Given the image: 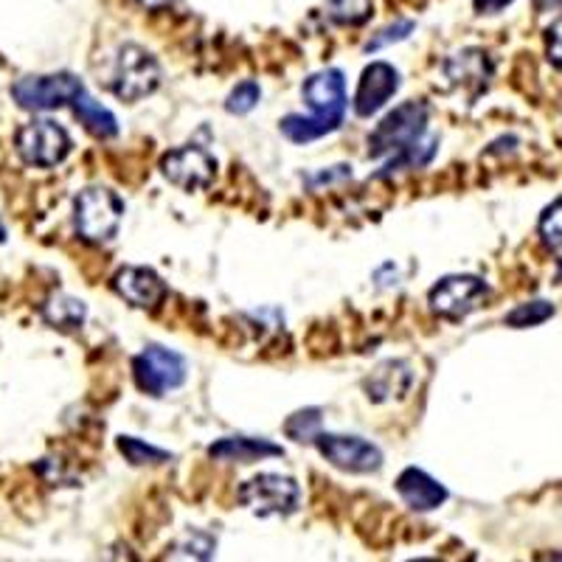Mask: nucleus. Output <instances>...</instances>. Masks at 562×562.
I'll list each match as a JSON object with an SVG mask.
<instances>
[{"label": "nucleus", "mask_w": 562, "mask_h": 562, "mask_svg": "<svg viewBox=\"0 0 562 562\" xmlns=\"http://www.w3.org/2000/svg\"><path fill=\"white\" fill-rule=\"evenodd\" d=\"M475 9H479L481 14H495V12H504L509 3H515V0H473Z\"/></svg>", "instance_id": "nucleus-30"}, {"label": "nucleus", "mask_w": 562, "mask_h": 562, "mask_svg": "<svg viewBox=\"0 0 562 562\" xmlns=\"http://www.w3.org/2000/svg\"><path fill=\"white\" fill-rule=\"evenodd\" d=\"M74 113L79 115V122L85 124V130L97 135V138H113V135L119 133L115 115L110 113L108 108H102L97 99H90L88 93H82V97L74 102Z\"/></svg>", "instance_id": "nucleus-19"}, {"label": "nucleus", "mask_w": 562, "mask_h": 562, "mask_svg": "<svg viewBox=\"0 0 562 562\" xmlns=\"http://www.w3.org/2000/svg\"><path fill=\"white\" fill-rule=\"evenodd\" d=\"M366 394L374 403H391V400H403L414 385V371L405 360H385L378 369L366 378Z\"/></svg>", "instance_id": "nucleus-16"}, {"label": "nucleus", "mask_w": 562, "mask_h": 562, "mask_svg": "<svg viewBox=\"0 0 562 562\" xmlns=\"http://www.w3.org/2000/svg\"><path fill=\"white\" fill-rule=\"evenodd\" d=\"M411 32H414V20H396L394 26H385L383 32H378L366 43V52H380L391 43H403Z\"/></svg>", "instance_id": "nucleus-28"}, {"label": "nucleus", "mask_w": 562, "mask_h": 562, "mask_svg": "<svg viewBox=\"0 0 562 562\" xmlns=\"http://www.w3.org/2000/svg\"><path fill=\"white\" fill-rule=\"evenodd\" d=\"M239 504L259 518H288L299 509L301 490L290 475L262 473L245 481L239 490Z\"/></svg>", "instance_id": "nucleus-3"}, {"label": "nucleus", "mask_w": 562, "mask_h": 562, "mask_svg": "<svg viewBox=\"0 0 562 562\" xmlns=\"http://www.w3.org/2000/svg\"><path fill=\"white\" fill-rule=\"evenodd\" d=\"M546 52H549V59L562 70V18L554 20L546 32Z\"/></svg>", "instance_id": "nucleus-29"}, {"label": "nucleus", "mask_w": 562, "mask_h": 562, "mask_svg": "<svg viewBox=\"0 0 562 562\" xmlns=\"http://www.w3.org/2000/svg\"><path fill=\"white\" fill-rule=\"evenodd\" d=\"M374 0H326V14L340 26H360L371 18Z\"/></svg>", "instance_id": "nucleus-22"}, {"label": "nucleus", "mask_w": 562, "mask_h": 562, "mask_svg": "<svg viewBox=\"0 0 562 562\" xmlns=\"http://www.w3.org/2000/svg\"><path fill=\"white\" fill-rule=\"evenodd\" d=\"M124 220L122 198L102 186H90L79 192L74 203V225L85 243H108L119 234Z\"/></svg>", "instance_id": "nucleus-1"}, {"label": "nucleus", "mask_w": 562, "mask_h": 562, "mask_svg": "<svg viewBox=\"0 0 562 562\" xmlns=\"http://www.w3.org/2000/svg\"><path fill=\"white\" fill-rule=\"evenodd\" d=\"M119 450H122L124 459L135 467L164 464V461L172 459V453L155 448V445H147V441L135 439V436H119Z\"/></svg>", "instance_id": "nucleus-23"}, {"label": "nucleus", "mask_w": 562, "mask_h": 562, "mask_svg": "<svg viewBox=\"0 0 562 562\" xmlns=\"http://www.w3.org/2000/svg\"><path fill=\"white\" fill-rule=\"evenodd\" d=\"M396 492L416 512H434L448 501V490L419 467H405L396 479Z\"/></svg>", "instance_id": "nucleus-15"}, {"label": "nucleus", "mask_w": 562, "mask_h": 562, "mask_svg": "<svg viewBox=\"0 0 562 562\" xmlns=\"http://www.w3.org/2000/svg\"><path fill=\"white\" fill-rule=\"evenodd\" d=\"M304 102L313 110V119L324 122L329 130H338L344 124L349 97H346V79L338 68H326L313 74L301 88Z\"/></svg>", "instance_id": "nucleus-10"}, {"label": "nucleus", "mask_w": 562, "mask_h": 562, "mask_svg": "<svg viewBox=\"0 0 562 562\" xmlns=\"http://www.w3.org/2000/svg\"><path fill=\"white\" fill-rule=\"evenodd\" d=\"M313 445L329 464L344 470V473L369 475L378 473L380 467H383V450L378 445H371L369 439H360V436L324 434L321 430Z\"/></svg>", "instance_id": "nucleus-9"}, {"label": "nucleus", "mask_w": 562, "mask_h": 562, "mask_svg": "<svg viewBox=\"0 0 562 562\" xmlns=\"http://www.w3.org/2000/svg\"><path fill=\"white\" fill-rule=\"evenodd\" d=\"M70 153V135L52 119H37V122L20 127L18 133V155L29 167L52 169L63 164Z\"/></svg>", "instance_id": "nucleus-8"}, {"label": "nucleus", "mask_w": 562, "mask_h": 562, "mask_svg": "<svg viewBox=\"0 0 562 562\" xmlns=\"http://www.w3.org/2000/svg\"><path fill=\"white\" fill-rule=\"evenodd\" d=\"M434 155H436V138H422V140H416L414 147L391 155V160L385 164L383 175L400 172V169L425 167V164H430V160H434Z\"/></svg>", "instance_id": "nucleus-21"}, {"label": "nucleus", "mask_w": 562, "mask_h": 562, "mask_svg": "<svg viewBox=\"0 0 562 562\" xmlns=\"http://www.w3.org/2000/svg\"><path fill=\"white\" fill-rule=\"evenodd\" d=\"M209 456L217 461H234V464H254V461L284 456V450H281V445H273L270 439H254V436H225V439L211 445Z\"/></svg>", "instance_id": "nucleus-17"}, {"label": "nucleus", "mask_w": 562, "mask_h": 562, "mask_svg": "<svg viewBox=\"0 0 562 562\" xmlns=\"http://www.w3.org/2000/svg\"><path fill=\"white\" fill-rule=\"evenodd\" d=\"M551 315H554V304H549V301H526L506 315L504 324L512 329H529V326L546 324Z\"/></svg>", "instance_id": "nucleus-24"}, {"label": "nucleus", "mask_w": 562, "mask_h": 562, "mask_svg": "<svg viewBox=\"0 0 562 562\" xmlns=\"http://www.w3.org/2000/svg\"><path fill=\"white\" fill-rule=\"evenodd\" d=\"M411 562H436V560H411Z\"/></svg>", "instance_id": "nucleus-33"}, {"label": "nucleus", "mask_w": 562, "mask_h": 562, "mask_svg": "<svg viewBox=\"0 0 562 562\" xmlns=\"http://www.w3.org/2000/svg\"><path fill=\"white\" fill-rule=\"evenodd\" d=\"M492 59L484 48H461L445 59V77L467 99L481 97L492 79Z\"/></svg>", "instance_id": "nucleus-12"}, {"label": "nucleus", "mask_w": 562, "mask_h": 562, "mask_svg": "<svg viewBox=\"0 0 562 562\" xmlns=\"http://www.w3.org/2000/svg\"><path fill=\"white\" fill-rule=\"evenodd\" d=\"M133 378L144 394L164 396L167 391L180 389L189 378V366L178 351L164 346H147L133 358Z\"/></svg>", "instance_id": "nucleus-5"}, {"label": "nucleus", "mask_w": 562, "mask_h": 562, "mask_svg": "<svg viewBox=\"0 0 562 562\" xmlns=\"http://www.w3.org/2000/svg\"><path fill=\"white\" fill-rule=\"evenodd\" d=\"M160 172H164L169 183L183 189V192H200V189H209L214 183L217 160L200 147H180L164 155Z\"/></svg>", "instance_id": "nucleus-11"}, {"label": "nucleus", "mask_w": 562, "mask_h": 562, "mask_svg": "<svg viewBox=\"0 0 562 562\" xmlns=\"http://www.w3.org/2000/svg\"><path fill=\"white\" fill-rule=\"evenodd\" d=\"M490 299V288H486V281L479 279V276H445L434 284L430 290L428 301L430 310L436 315L448 321H461L467 318L470 313L481 310Z\"/></svg>", "instance_id": "nucleus-6"}, {"label": "nucleus", "mask_w": 562, "mask_h": 562, "mask_svg": "<svg viewBox=\"0 0 562 562\" xmlns=\"http://www.w3.org/2000/svg\"><path fill=\"white\" fill-rule=\"evenodd\" d=\"M115 293L138 310H158L167 301V284L149 268H124L113 279Z\"/></svg>", "instance_id": "nucleus-14"}, {"label": "nucleus", "mask_w": 562, "mask_h": 562, "mask_svg": "<svg viewBox=\"0 0 562 562\" xmlns=\"http://www.w3.org/2000/svg\"><path fill=\"white\" fill-rule=\"evenodd\" d=\"M85 93L82 79L74 74H48V77H26L14 82L12 97L23 110H57L74 104Z\"/></svg>", "instance_id": "nucleus-7"}, {"label": "nucleus", "mask_w": 562, "mask_h": 562, "mask_svg": "<svg viewBox=\"0 0 562 562\" xmlns=\"http://www.w3.org/2000/svg\"><path fill=\"white\" fill-rule=\"evenodd\" d=\"M425 133H428V104L405 102L391 110L369 135V155L385 158V155L403 153L425 138Z\"/></svg>", "instance_id": "nucleus-2"}, {"label": "nucleus", "mask_w": 562, "mask_h": 562, "mask_svg": "<svg viewBox=\"0 0 562 562\" xmlns=\"http://www.w3.org/2000/svg\"><path fill=\"white\" fill-rule=\"evenodd\" d=\"M259 99H262V88H259L254 79H245V82H239L237 88L231 90L228 102H225V110L234 115H248L250 110L259 104Z\"/></svg>", "instance_id": "nucleus-26"}, {"label": "nucleus", "mask_w": 562, "mask_h": 562, "mask_svg": "<svg viewBox=\"0 0 562 562\" xmlns=\"http://www.w3.org/2000/svg\"><path fill=\"white\" fill-rule=\"evenodd\" d=\"M7 243V228H3V223H0V245Z\"/></svg>", "instance_id": "nucleus-32"}, {"label": "nucleus", "mask_w": 562, "mask_h": 562, "mask_svg": "<svg viewBox=\"0 0 562 562\" xmlns=\"http://www.w3.org/2000/svg\"><path fill=\"white\" fill-rule=\"evenodd\" d=\"M537 231H540V237H543V243L549 245V248L562 250V198L554 200V203L543 211Z\"/></svg>", "instance_id": "nucleus-27"}, {"label": "nucleus", "mask_w": 562, "mask_h": 562, "mask_svg": "<svg viewBox=\"0 0 562 562\" xmlns=\"http://www.w3.org/2000/svg\"><path fill=\"white\" fill-rule=\"evenodd\" d=\"M160 85V65L147 48L140 45H122L113 68V93L122 102H138L155 93Z\"/></svg>", "instance_id": "nucleus-4"}, {"label": "nucleus", "mask_w": 562, "mask_h": 562, "mask_svg": "<svg viewBox=\"0 0 562 562\" xmlns=\"http://www.w3.org/2000/svg\"><path fill=\"white\" fill-rule=\"evenodd\" d=\"M400 90V70L389 63H371L360 74L358 93H355V113L369 119L385 108L391 97Z\"/></svg>", "instance_id": "nucleus-13"}, {"label": "nucleus", "mask_w": 562, "mask_h": 562, "mask_svg": "<svg viewBox=\"0 0 562 562\" xmlns=\"http://www.w3.org/2000/svg\"><path fill=\"white\" fill-rule=\"evenodd\" d=\"M43 318L59 333H77L88 318V307H85V301L74 299V295L57 293L43 304Z\"/></svg>", "instance_id": "nucleus-18"}, {"label": "nucleus", "mask_w": 562, "mask_h": 562, "mask_svg": "<svg viewBox=\"0 0 562 562\" xmlns=\"http://www.w3.org/2000/svg\"><path fill=\"white\" fill-rule=\"evenodd\" d=\"M214 549H217V540L209 531L189 529L172 546L167 562H214Z\"/></svg>", "instance_id": "nucleus-20"}, {"label": "nucleus", "mask_w": 562, "mask_h": 562, "mask_svg": "<svg viewBox=\"0 0 562 562\" xmlns=\"http://www.w3.org/2000/svg\"><path fill=\"white\" fill-rule=\"evenodd\" d=\"M284 434L295 441H315V436L321 434V408H307L290 416Z\"/></svg>", "instance_id": "nucleus-25"}, {"label": "nucleus", "mask_w": 562, "mask_h": 562, "mask_svg": "<svg viewBox=\"0 0 562 562\" xmlns=\"http://www.w3.org/2000/svg\"><path fill=\"white\" fill-rule=\"evenodd\" d=\"M140 7L144 9H153V12H158V9H167L172 7V0H138Z\"/></svg>", "instance_id": "nucleus-31"}]
</instances>
